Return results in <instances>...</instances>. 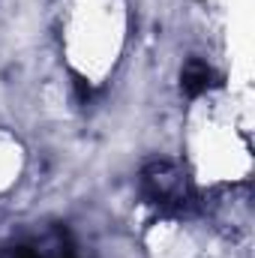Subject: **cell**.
<instances>
[{"mask_svg":"<svg viewBox=\"0 0 255 258\" xmlns=\"http://www.w3.org/2000/svg\"><path fill=\"white\" fill-rule=\"evenodd\" d=\"M207 78H210V72L201 63H192L189 69H186V87H189L192 93L201 90V87H207Z\"/></svg>","mask_w":255,"mask_h":258,"instance_id":"6da1fadb","label":"cell"}]
</instances>
